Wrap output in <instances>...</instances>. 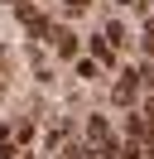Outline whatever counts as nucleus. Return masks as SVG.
Masks as SVG:
<instances>
[{
    "label": "nucleus",
    "instance_id": "1",
    "mask_svg": "<svg viewBox=\"0 0 154 159\" xmlns=\"http://www.w3.org/2000/svg\"><path fill=\"white\" fill-rule=\"evenodd\" d=\"M87 145H92L96 154H120V145H116V135H111V120H106L101 111L87 116Z\"/></svg>",
    "mask_w": 154,
    "mask_h": 159
},
{
    "label": "nucleus",
    "instance_id": "2",
    "mask_svg": "<svg viewBox=\"0 0 154 159\" xmlns=\"http://www.w3.org/2000/svg\"><path fill=\"white\" fill-rule=\"evenodd\" d=\"M135 97H140V72L125 68V72H120V82H116V101H120V106H130Z\"/></svg>",
    "mask_w": 154,
    "mask_h": 159
},
{
    "label": "nucleus",
    "instance_id": "3",
    "mask_svg": "<svg viewBox=\"0 0 154 159\" xmlns=\"http://www.w3.org/2000/svg\"><path fill=\"white\" fill-rule=\"evenodd\" d=\"M92 58L96 63H116V43L106 39V34H92Z\"/></svg>",
    "mask_w": 154,
    "mask_h": 159
},
{
    "label": "nucleus",
    "instance_id": "4",
    "mask_svg": "<svg viewBox=\"0 0 154 159\" xmlns=\"http://www.w3.org/2000/svg\"><path fill=\"white\" fill-rule=\"evenodd\" d=\"M19 24H24V29H34V34H38V29H48V20L34 10V5H19Z\"/></svg>",
    "mask_w": 154,
    "mask_h": 159
},
{
    "label": "nucleus",
    "instance_id": "5",
    "mask_svg": "<svg viewBox=\"0 0 154 159\" xmlns=\"http://www.w3.org/2000/svg\"><path fill=\"white\" fill-rule=\"evenodd\" d=\"M53 48L63 53V58H72V53H77V39H72L67 29H58V34H53Z\"/></svg>",
    "mask_w": 154,
    "mask_h": 159
},
{
    "label": "nucleus",
    "instance_id": "6",
    "mask_svg": "<svg viewBox=\"0 0 154 159\" xmlns=\"http://www.w3.org/2000/svg\"><path fill=\"white\" fill-rule=\"evenodd\" d=\"M92 0H58V15H87Z\"/></svg>",
    "mask_w": 154,
    "mask_h": 159
},
{
    "label": "nucleus",
    "instance_id": "7",
    "mask_svg": "<svg viewBox=\"0 0 154 159\" xmlns=\"http://www.w3.org/2000/svg\"><path fill=\"white\" fill-rule=\"evenodd\" d=\"M101 34H106V39H111V43H116V48H120V43H125V24H120V20H111V24H106V29H101Z\"/></svg>",
    "mask_w": 154,
    "mask_h": 159
},
{
    "label": "nucleus",
    "instance_id": "8",
    "mask_svg": "<svg viewBox=\"0 0 154 159\" xmlns=\"http://www.w3.org/2000/svg\"><path fill=\"white\" fill-rule=\"evenodd\" d=\"M77 77L92 82V77H96V58H77Z\"/></svg>",
    "mask_w": 154,
    "mask_h": 159
},
{
    "label": "nucleus",
    "instance_id": "9",
    "mask_svg": "<svg viewBox=\"0 0 154 159\" xmlns=\"http://www.w3.org/2000/svg\"><path fill=\"white\" fill-rule=\"evenodd\" d=\"M140 116H144V120H149V125H154V97H144V106H140Z\"/></svg>",
    "mask_w": 154,
    "mask_h": 159
},
{
    "label": "nucleus",
    "instance_id": "10",
    "mask_svg": "<svg viewBox=\"0 0 154 159\" xmlns=\"http://www.w3.org/2000/svg\"><path fill=\"white\" fill-rule=\"evenodd\" d=\"M116 5H140V0H116Z\"/></svg>",
    "mask_w": 154,
    "mask_h": 159
},
{
    "label": "nucleus",
    "instance_id": "11",
    "mask_svg": "<svg viewBox=\"0 0 154 159\" xmlns=\"http://www.w3.org/2000/svg\"><path fill=\"white\" fill-rule=\"evenodd\" d=\"M144 29H149V34H154V15H149V24H144Z\"/></svg>",
    "mask_w": 154,
    "mask_h": 159
}]
</instances>
